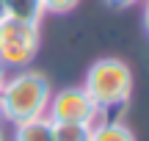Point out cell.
Wrapping results in <instances>:
<instances>
[{
  "mask_svg": "<svg viewBox=\"0 0 149 141\" xmlns=\"http://www.w3.org/2000/svg\"><path fill=\"white\" fill-rule=\"evenodd\" d=\"M50 103V83L44 75L31 69H19L17 75L6 77L0 91V119L19 125V122L36 119L47 114Z\"/></svg>",
  "mask_w": 149,
  "mask_h": 141,
  "instance_id": "obj_1",
  "label": "cell"
},
{
  "mask_svg": "<svg viewBox=\"0 0 149 141\" xmlns=\"http://www.w3.org/2000/svg\"><path fill=\"white\" fill-rule=\"evenodd\" d=\"M83 89L105 119H116V114L127 105L133 94V72L119 58H102L91 64Z\"/></svg>",
  "mask_w": 149,
  "mask_h": 141,
  "instance_id": "obj_2",
  "label": "cell"
},
{
  "mask_svg": "<svg viewBox=\"0 0 149 141\" xmlns=\"http://www.w3.org/2000/svg\"><path fill=\"white\" fill-rule=\"evenodd\" d=\"M39 53V22L17 20L6 14L0 20V64L6 69H25Z\"/></svg>",
  "mask_w": 149,
  "mask_h": 141,
  "instance_id": "obj_3",
  "label": "cell"
},
{
  "mask_svg": "<svg viewBox=\"0 0 149 141\" xmlns=\"http://www.w3.org/2000/svg\"><path fill=\"white\" fill-rule=\"evenodd\" d=\"M47 116L50 122H80V125H97L105 116L94 105V100L86 94V89H61L58 94H50L47 103Z\"/></svg>",
  "mask_w": 149,
  "mask_h": 141,
  "instance_id": "obj_4",
  "label": "cell"
},
{
  "mask_svg": "<svg viewBox=\"0 0 149 141\" xmlns=\"http://www.w3.org/2000/svg\"><path fill=\"white\" fill-rule=\"evenodd\" d=\"M14 141H53V122L47 116H36L14 125Z\"/></svg>",
  "mask_w": 149,
  "mask_h": 141,
  "instance_id": "obj_5",
  "label": "cell"
},
{
  "mask_svg": "<svg viewBox=\"0 0 149 141\" xmlns=\"http://www.w3.org/2000/svg\"><path fill=\"white\" fill-rule=\"evenodd\" d=\"M88 141H135V136L119 119H100L97 125H91V138Z\"/></svg>",
  "mask_w": 149,
  "mask_h": 141,
  "instance_id": "obj_6",
  "label": "cell"
},
{
  "mask_svg": "<svg viewBox=\"0 0 149 141\" xmlns=\"http://www.w3.org/2000/svg\"><path fill=\"white\" fill-rule=\"evenodd\" d=\"M6 14L17 17V20L39 22L44 14V6H42V0H6Z\"/></svg>",
  "mask_w": 149,
  "mask_h": 141,
  "instance_id": "obj_7",
  "label": "cell"
},
{
  "mask_svg": "<svg viewBox=\"0 0 149 141\" xmlns=\"http://www.w3.org/2000/svg\"><path fill=\"white\" fill-rule=\"evenodd\" d=\"M91 125L80 122H53V141H88Z\"/></svg>",
  "mask_w": 149,
  "mask_h": 141,
  "instance_id": "obj_8",
  "label": "cell"
},
{
  "mask_svg": "<svg viewBox=\"0 0 149 141\" xmlns=\"http://www.w3.org/2000/svg\"><path fill=\"white\" fill-rule=\"evenodd\" d=\"M77 3L80 0H42V6H44L47 14H66V11H72Z\"/></svg>",
  "mask_w": 149,
  "mask_h": 141,
  "instance_id": "obj_9",
  "label": "cell"
},
{
  "mask_svg": "<svg viewBox=\"0 0 149 141\" xmlns=\"http://www.w3.org/2000/svg\"><path fill=\"white\" fill-rule=\"evenodd\" d=\"M108 3H111L113 8H127V6H133V3H138V0H108Z\"/></svg>",
  "mask_w": 149,
  "mask_h": 141,
  "instance_id": "obj_10",
  "label": "cell"
},
{
  "mask_svg": "<svg viewBox=\"0 0 149 141\" xmlns=\"http://www.w3.org/2000/svg\"><path fill=\"white\" fill-rule=\"evenodd\" d=\"M6 77H8V72H6V66L0 64V91H3V86H6Z\"/></svg>",
  "mask_w": 149,
  "mask_h": 141,
  "instance_id": "obj_11",
  "label": "cell"
},
{
  "mask_svg": "<svg viewBox=\"0 0 149 141\" xmlns=\"http://www.w3.org/2000/svg\"><path fill=\"white\" fill-rule=\"evenodd\" d=\"M144 22H146V33H149V0H146V14H144Z\"/></svg>",
  "mask_w": 149,
  "mask_h": 141,
  "instance_id": "obj_12",
  "label": "cell"
},
{
  "mask_svg": "<svg viewBox=\"0 0 149 141\" xmlns=\"http://www.w3.org/2000/svg\"><path fill=\"white\" fill-rule=\"evenodd\" d=\"M6 17V0H0V20Z\"/></svg>",
  "mask_w": 149,
  "mask_h": 141,
  "instance_id": "obj_13",
  "label": "cell"
},
{
  "mask_svg": "<svg viewBox=\"0 0 149 141\" xmlns=\"http://www.w3.org/2000/svg\"><path fill=\"white\" fill-rule=\"evenodd\" d=\"M0 141H3V136H0Z\"/></svg>",
  "mask_w": 149,
  "mask_h": 141,
  "instance_id": "obj_14",
  "label": "cell"
}]
</instances>
